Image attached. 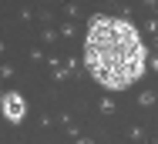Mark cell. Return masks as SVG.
Instances as JSON below:
<instances>
[{
    "mask_svg": "<svg viewBox=\"0 0 158 144\" xmlns=\"http://www.w3.org/2000/svg\"><path fill=\"white\" fill-rule=\"evenodd\" d=\"M24 114H27V101H24L17 90H7V94H3V117H7L10 124H20Z\"/></svg>",
    "mask_w": 158,
    "mask_h": 144,
    "instance_id": "obj_2",
    "label": "cell"
},
{
    "mask_svg": "<svg viewBox=\"0 0 158 144\" xmlns=\"http://www.w3.org/2000/svg\"><path fill=\"white\" fill-rule=\"evenodd\" d=\"M88 74L108 90H125L145 74V44L121 17H91L84 37Z\"/></svg>",
    "mask_w": 158,
    "mask_h": 144,
    "instance_id": "obj_1",
    "label": "cell"
}]
</instances>
